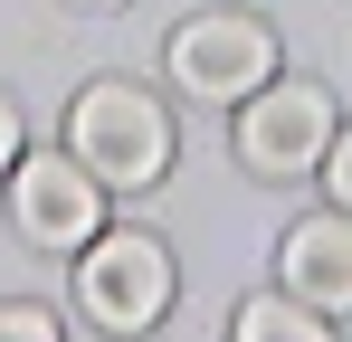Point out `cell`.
<instances>
[{
  "instance_id": "8992f818",
  "label": "cell",
  "mask_w": 352,
  "mask_h": 342,
  "mask_svg": "<svg viewBox=\"0 0 352 342\" xmlns=\"http://www.w3.org/2000/svg\"><path fill=\"white\" fill-rule=\"evenodd\" d=\"M276 266H286V295H305L314 314H352V209L295 219Z\"/></svg>"
},
{
  "instance_id": "52a82bcc",
  "label": "cell",
  "mask_w": 352,
  "mask_h": 342,
  "mask_svg": "<svg viewBox=\"0 0 352 342\" xmlns=\"http://www.w3.org/2000/svg\"><path fill=\"white\" fill-rule=\"evenodd\" d=\"M229 342H333V333H324V314H314L305 295L276 285V295H248V304H238V333Z\"/></svg>"
},
{
  "instance_id": "7a4b0ae2",
  "label": "cell",
  "mask_w": 352,
  "mask_h": 342,
  "mask_svg": "<svg viewBox=\"0 0 352 342\" xmlns=\"http://www.w3.org/2000/svg\"><path fill=\"white\" fill-rule=\"evenodd\" d=\"M76 304H86L96 333H153L162 304H172V257H162V238H143V228H96V238L76 247Z\"/></svg>"
},
{
  "instance_id": "6da1fadb",
  "label": "cell",
  "mask_w": 352,
  "mask_h": 342,
  "mask_svg": "<svg viewBox=\"0 0 352 342\" xmlns=\"http://www.w3.org/2000/svg\"><path fill=\"white\" fill-rule=\"evenodd\" d=\"M67 152L96 171L105 190H153L172 171V114L153 105L133 76H96L67 105Z\"/></svg>"
},
{
  "instance_id": "5b68a950",
  "label": "cell",
  "mask_w": 352,
  "mask_h": 342,
  "mask_svg": "<svg viewBox=\"0 0 352 342\" xmlns=\"http://www.w3.org/2000/svg\"><path fill=\"white\" fill-rule=\"evenodd\" d=\"M172 76H181V95H200V105H248V95L276 76V38H267V19H248V10L181 19L172 29Z\"/></svg>"
},
{
  "instance_id": "9c48e42d",
  "label": "cell",
  "mask_w": 352,
  "mask_h": 342,
  "mask_svg": "<svg viewBox=\"0 0 352 342\" xmlns=\"http://www.w3.org/2000/svg\"><path fill=\"white\" fill-rule=\"evenodd\" d=\"M324 190H333V209H352V124H333V143H324Z\"/></svg>"
},
{
  "instance_id": "277c9868",
  "label": "cell",
  "mask_w": 352,
  "mask_h": 342,
  "mask_svg": "<svg viewBox=\"0 0 352 342\" xmlns=\"http://www.w3.org/2000/svg\"><path fill=\"white\" fill-rule=\"evenodd\" d=\"M10 228L29 247H48V257H76L105 228V181L76 152H19L10 162Z\"/></svg>"
},
{
  "instance_id": "30bf717a",
  "label": "cell",
  "mask_w": 352,
  "mask_h": 342,
  "mask_svg": "<svg viewBox=\"0 0 352 342\" xmlns=\"http://www.w3.org/2000/svg\"><path fill=\"white\" fill-rule=\"evenodd\" d=\"M19 152H29V143H19V105L0 95V181H10V162H19Z\"/></svg>"
},
{
  "instance_id": "3957f363",
  "label": "cell",
  "mask_w": 352,
  "mask_h": 342,
  "mask_svg": "<svg viewBox=\"0 0 352 342\" xmlns=\"http://www.w3.org/2000/svg\"><path fill=\"white\" fill-rule=\"evenodd\" d=\"M324 143H333V95L314 76H267L248 105H238V162L257 181H305L324 171Z\"/></svg>"
},
{
  "instance_id": "8fae6325",
  "label": "cell",
  "mask_w": 352,
  "mask_h": 342,
  "mask_svg": "<svg viewBox=\"0 0 352 342\" xmlns=\"http://www.w3.org/2000/svg\"><path fill=\"white\" fill-rule=\"evenodd\" d=\"M76 10H115V0H76Z\"/></svg>"
},
{
  "instance_id": "ba28073f",
  "label": "cell",
  "mask_w": 352,
  "mask_h": 342,
  "mask_svg": "<svg viewBox=\"0 0 352 342\" xmlns=\"http://www.w3.org/2000/svg\"><path fill=\"white\" fill-rule=\"evenodd\" d=\"M0 342H67L48 304H0Z\"/></svg>"
}]
</instances>
